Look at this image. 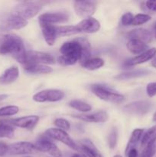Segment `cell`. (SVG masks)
<instances>
[{
	"label": "cell",
	"instance_id": "1",
	"mask_svg": "<svg viewBox=\"0 0 156 157\" xmlns=\"http://www.w3.org/2000/svg\"><path fill=\"white\" fill-rule=\"evenodd\" d=\"M0 54L12 55L18 62L24 65L27 51L21 37L15 34H7L0 37Z\"/></svg>",
	"mask_w": 156,
	"mask_h": 157
},
{
	"label": "cell",
	"instance_id": "2",
	"mask_svg": "<svg viewBox=\"0 0 156 157\" xmlns=\"http://www.w3.org/2000/svg\"><path fill=\"white\" fill-rule=\"evenodd\" d=\"M61 56L58 61L62 65H73L79 61L81 54V47L76 40L66 41L60 48Z\"/></svg>",
	"mask_w": 156,
	"mask_h": 157
},
{
	"label": "cell",
	"instance_id": "3",
	"mask_svg": "<svg viewBox=\"0 0 156 157\" xmlns=\"http://www.w3.org/2000/svg\"><path fill=\"white\" fill-rule=\"evenodd\" d=\"M42 9V5L38 2L24 1L17 4L12 9L11 14L27 20L34 18Z\"/></svg>",
	"mask_w": 156,
	"mask_h": 157
},
{
	"label": "cell",
	"instance_id": "4",
	"mask_svg": "<svg viewBox=\"0 0 156 157\" xmlns=\"http://www.w3.org/2000/svg\"><path fill=\"white\" fill-rule=\"evenodd\" d=\"M90 90L92 93L97 98L107 102L113 104H122L125 101V97L123 95L102 84H92L90 86Z\"/></svg>",
	"mask_w": 156,
	"mask_h": 157
},
{
	"label": "cell",
	"instance_id": "5",
	"mask_svg": "<svg viewBox=\"0 0 156 157\" xmlns=\"http://www.w3.org/2000/svg\"><path fill=\"white\" fill-rule=\"evenodd\" d=\"M44 134L51 140L60 141L72 150L80 151V147L78 144L64 130H60L58 128H49L46 130Z\"/></svg>",
	"mask_w": 156,
	"mask_h": 157
},
{
	"label": "cell",
	"instance_id": "6",
	"mask_svg": "<svg viewBox=\"0 0 156 157\" xmlns=\"http://www.w3.org/2000/svg\"><path fill=\"white\" fill-rule=\"evenodd\" d=\"M35 146L38 152L47 153L51 157H62V153L59 148L52 142L51 139L45 134L35 142Z\"/></svg>",
	"mask_w": 156,
	"mask_h": 157
},
{
	"label": "cell",
	"instance_id": "7",
	"mask_svg": "<svg viewBox=\"0 0 156 157\" xmlns=\"http://www.w3.org/2000/svg\"><path fill=\"white\" fill-rule=\"evenodd\" d=\"M64 93L57 89H47L38 92L33 96V101L38 103L58 102L64 99Z\"/></svg>",
	"mask_w": 156,
	"mask_h": 157
},
{
	"label": "cell",
	"instance_id": "8",
	"mask_svg": "<svg viewBox=\"0 0 156 157\" xmlns=\"http://www.w3.org/2000/svg\"><path fill=\"white\" fill-rule=\"evenodd\" d=\"M55 63L54 57L45 52L28 51L26 54L25 64H53ZM24 64V65H25Z\"/></svg>",
	"mask_w": 156,
	"mask_h": 157
},
{
	"label": "cell",
	"instance_id": "9",
	"mask_svg": "<svg viewBox=\"0 0 156 157\" xmlns=\"http://www.w3.org/2000/svg\"><path fill=\"white\" fill-rule=\"evenodd\" d=\"M38 150L35 148V144L30 142L21 141V142L14 143L9 146L8 154L9 155H30L35 154Z\"/></svg>",
	"mask_w": 156,
	"mask_h": 157
},
{
	"label": "cell",
	"instance_id": "10",
	"mask_svg": "<svg viewBox=\"0 0 156 157\" xmlns=\"http://www.w3.org/2000/svg\"><path fill=\"white\" fill-rule=\"evenodd\" d=\"M152 104L148 101H139L130 103L124 107V110L127 113L136 116H143L150 111Z\"/></svg>",
	"mask_w": 156,
	"mask_h": 157
},
{
	"label": "cell",
	"instance_id": "11",
	"mask_svg": "<svg viewBox=\"0 0 156 157\" xmlns=\"http://www.w3.org/2000/svg\"><path fill=\"white\" fill-rule=\"evenodd\" d=\"M73 9L78 16L87 18L92 17L96 9V5L93 1H75Z\"/></svg>",
	"mask_w": 156,
	"mask_h": 157
},
{
	"label": "cell",
	"instance_id": "12",
	"mask_svg": "<svg viewBox=\"0 0 156 157\" xmlns=\"http://www.w3.org/2000/svg\"><path fill=\"white\" fill-rule=\"evenodd\" d=\"M28 25L27 20L21 18L17 15L10 14L5 18L2 22L0 24V29L2 31L18 30L23 29Z\"/></svg>",
	"mask_w": 156,
	"mask_h": 157
},
{
	"label": "cell",
	"instance_id": "13",
	"mask_svg": "<svg viewBox=\"0 0 156 157\" xmlns=\"http://www.w3.org/2000/svg\"><path fill=\"white\" fill-rule=\"evenodd\" d=\"M39 121V117L37 115H30V116L21 117L15 118L7 121L10 125L20 127L22 129H26L28 130H32Z\"/></svg>",
	"mask_w": 156,
	"mask_h": 157
},
{
	"label": "cell",
	"instance_id": "14",
	"mask_svg": "<svg viewBox=\"0 0 156 157\" xmlns=\"http://www.w3.org/2000/svg\"><path fill=\"white\" fill-rule=\"evenodd\" d=\"M69 15L65 12H47L41 14L39 16V24H50L55 23H63L68 20Z\"/></svg>",
	"mask_w": 156,
	"mask_h": 157
},
{
	"label": "cell",
	"instance_id": "15",
	"mask_svg": "<svg viewBox=\"0 0 156 157\" xmlns=\"http://www.w3.org/2000/svg\"><path fill=\"white\" fill-rule=\"evenodd\" d=\"M155 56L156 48H151L143 53L140 54L136 57H133L132 58H130L129 60L125 61V65L126 67H132V66L138 65V64H143V63L147 62L150 60H152Z\"/></svg>",
	"mask_w": 156,
	"mask_h": 157
},
{
	"label": "cell",
	"instance_id": "16",
	"mask_svg": "<svg viewBox=\"0 0 156 157\" xmlns=\"http://www.w3.org/2000/svg\"><path fill=\"white\" fill-rule=\"evenodd\" d=\"M76 27L79 29L80 32L91 34L97 32L99 30L100 23L96 18L90 17V18H84L76 25Z\"/></svg>",
	"mask_w": 156,
	"mask_h": 157
},
{
	"label": "cell",
	"instance_id": "17",
	"mask_svg": "<svg viewBox=\"0 0 156 157\" xmlns=\"http://www.w3.org/2000/svg\"><path fill=\"white\" fill-rule=\"evenodd\" d=\"M73 117L76 119L89 123H105L109 119L108 113L103 110H100L91 114H73Z\"/></svg>",
	"mask_w": 156,
	"mask_h": 157
},
{
	"label": "cell",
	"instance_id": "18",
	"mask_svg": "<svg viewBox=\"0 0 156 157\" xmlns=\"http://www.w3.org/2000/svg\"><path fill=\"white\" fill-rule=\"evenodd\" d=\"M128 39H136L148 44L152 41V34L150 31L145 29H136L130 31L127 34Z\"/></svg>",
	"mask_w": 156,
	"mask_h": 157
},
{
	"label": "cell",
	"instance_id": "19",
	"mask_svg": "<svg viewBox=\"0 0 156 157\" xmlns=\"http://www.w3.org/2000/svg\"><path fill=\"white\" fill-rule=\"evenodd\" d=\"M41 32L46 43L48 45L53 46L57 38V26L50 24H40Z\"/></svg>",
	"mask_w": 156,
	"mask_h": 157
},
{
	"label": "cell",
	"instance_id": "20",
	"mask_svg": "<svg viewBox=\"0 0 156 157\" xmlns=\"http://www.w3.org/2000/svg\"><path fill=\"white\" fill-rule=\"evenodd\" d=\"M78 146L80 147V151L82 153L90 154L94 157H102L100 152L90 140L84 139L80 140Z\"/></svg>",
	"mask_w": 156,
	"mask_h": 157
},
{
	"label": "cell",
	"instance_id": "21",
	"mask_svg": "<svg viewBox=\"0 0 156 157\" xmlns=\"http://www.w3.org/2000/svg\"><path fill=\"white\" fill-rule=\"evenodd\" d=\"M76 41L80 44L81 47V54L80 57L79 62L80 64H83L84 62L88 61L91 58V46L90 41L86 38H76Z\"/></svg>",
	"mask_w": 156,
	"mask_h": 157
},
{
	"label": "cell",
	"instance_id": "22",
	"mask_svg": "<svg viewBox=\"0 0 156 157\" xmlns=\"http://www.w3.org/2000/svg\"><path fill=\"white\" fill-rule=\"evenodd\" d=\"M19 77V69L15 66L6 69L0 76V84H9L15 82Z\"/></svg>",
	"mask_w": 156,
	"mask_h": 157
},
{
	"label": "cell",
	"instance_id": "23",
	"mask_svg": "<svg viewBox=\"0 0 156 157\" xmlns=\"http://www.w3.org/2000/svg\"><path fill=\"white\" fill-rule=\"evenodd\" d=\"M156 144V125L153 126L143 133L141 139V147L142 149L151 147Z\"/></svg>",
	"mask_w": 156,
	"mask_h": 157
},
{
	"label": "cell",
	"instance_id": "24",
	"mask_svg": "<svg viewBox=\"0 0 156 157\" xmlns=\"http://www.w3.org/2000/svg\"><path fill=\"white\" fill-rule=\"evenodd\" d=\"M127 49L134 55H140L148 49V45L139 40L128 39L126 44Z\"/></svg>",
	"mask_w": 156,
	"mask_h": 157
},
{
	"label": "cell",
	"instance_id": "25",
	"mask_svg": "<svg viewBox=\"0 0 156 157\" xmlns=\"http://www.w3.org/2000/svg\"><path fill=\"white\" fill-rule=\"evenodd\" d=\"M149 71L140 69V70H135L131 71L123 72V73L119 74L117 76L115 77V78H116V80H120V81H125V80L141 78V77H144L145 76V75H149Z\"/></svg>",
	"mask_w": 156,
	"mask_h": 157
},
{
	"label": "cell",
	"instance_id": "26",
	"mask_svg": "<svg viewBox=\"0 0 156 157\" xmlns=\"http://www.w3.org/2000/svg\"><path fill=\"white\" fill-rule=\"evenodd\" d=\"M143 133H144L143 129L136 128L133 130L131 136H130L129 138V140H128V144H127L126 148H125V154H126L130 150H132V149L136 148L137 145L139 144V141H140L141 139H142Z\"/></svg>",
	"mask_w": 156,
	"mask_h": 157
},
{
	"label": "cell",
	"instance_id": "27",
	"mask_svg": "<svg viewBox=\"0 0 156 157\" xmlns=\"http://www.w3.org/2000/svg\"><path fill=\"white\" fill-rule=\"evenodd\" d=\"M24 70L30 74H50L53 71L52 67L44 64H25L24 65Z\"/></svg>",
	"mask_w": 156,
	"mask_h": 157
},
{
	"label": "cell",
	"instance_id": "28",
	"mask_svg": "<svg viewBox=\"0 0 156 157\" xmlns=\"http://www.w3.org/2000/svg\"><path fill=\"white\" fill-rule=\"evenodd\" d=\"M80 33L76 25H63L57 26V36L64 37L70 36Z\"/></svg>",
	"mask_w": 156,
	"mask_h": 157
},
{
	"label": "cell",
	"instance_id": "29",
	"mask_svg": "<svg viewBox=\"0 0 156 157\" xmlns=\"http://www.w3.org/2000/svg\"><path fill=\"white\" fill-rule=\"evenodd\" d=\"M81 65L87 70L95 71L104 65V61L100 58H91Z\"/></svg>",
	"mask_w": 156,
	"mask_h": 157
},
{
	"label": "cell",
	"instance_id": "30",
	"mask_svg": "<svg viewBox=\"0 0 156 157\" xmlns=\"http://www.w3.org/2000/svg\"><path fill=\"white\" fill-rule=\"evenodd\" d=\"M68 105L73 109L82 113H87L92 110V107L90 104L80 100H73L69 102Z\"/></svg>",
	"mask_w": 156,
	"mask_h": 157
},
{
	"label": "cell",
	"instance_id": "31",
	"mask_svg": "<svg viewBox=\"0 0 156 157\" xmlns=\"http://www.w3.org/2000/svg\"><path fill=\"white\" fill-rule=\"evenodd\" d=\"M15 135L14 128L8 123L0 122V138L12 139Z\"/></svg>",
	"mask_w": 156,
	"mask_h": 157
},
{
	"label": "cell",
	"instance_id": "32",
	"mask_svg": "<svg viewBox=\"0 0 156 157\" xmlns=\"http://www.w3.org/2000/svg\"><path fill=\"white\" fill-rule=\"evenodd\" d=\"M19 108L15 105L6 106L0 108V117H12L17 114Z\"/></svg>",
	"mask_w": 156,
	"mask_h": 157
},
{
	"label": "cell",
	"instance_id": "33",
	"mask_svg": "<svg viewBox=\"0 0 156 157\" xmlns=\"http://www.w3.org/2000/svg\"><path fill=\"white\" fill-rule=\"evenodd\" d=\"M151 18V17L148 14H143V13H139L137 14L134 16L133 18V21L132 25L134 26H138V25H142L145 24V23L148 22V21H150Z\"/></svg>",
	"mask_w": 156,
	"mask_h": 157
},
{
	"label": "cell",
	"instance_id": "34",
	"mask_svg": "<svg viewBox=\"0 0 156 157\" xmlns=\"http://www.w3.org/2000/svg\"><path fill=\"white\" fill-rule=\"evenodd\" d=\"M54 124L57 127V128L60 130H64V131H68L70 129V124L67 120L64 118H57L54 121Z\"/></svg>",
	"mask_w": 156,
	"mask_h": 157
},
{
	"label": "cell",
	"instance_id": "35",
	"mask_svg": "<svg viewBox=\"0 0 156 157\" xmlns=\"http://www.w3.org/2000/svg\"><path fill=\"white\" fill-rule=\"evenodd\" d=\"M117 140H118V134H117V130L115 128L110 132V135L108 136V144L109 147L110 149H114L116 147V144H117Z\"/></svg>",
	"mask_w": 156,
	"mask_h": 157
},
{
	"label": "cell",
	"instance_id": "36",
	"mask_svg": "<svg viewBox=\"0 0 156 157\" xmlns=\"http://www.w3.org/2000/svg\"><path fill=\"white\" fill-rule=\"evenodd\" d=\"M133 18H134V15L131 12H126V13H125L121 17V25H132L133 21Z\"/></svg>",
	"mask_w": 156,
	"mask_h": 157
},
{
	"label": "cell",
	"instance_id": "37",
	"mask_svg": "<svg viewBox=\"0 0 156 157\" xmlns=\"http://www.w3.org/2000/svg\"><path fill=\"white\" fill-rule=\"evenodd\" d=\"M146 93L149 98L156 96V82H151L147 84Z\"/></svg>",
	"mask_w": 156,
	"mask_h": 157
},
{
	"label": "cell",
	"instance_id": "38",
	"mask_svg": "<svg viewBox=\"0 0 156 157\" xmlns=\"http://www.w3.org/2000/svg\"><path fill=\"white\" fill-rule=\"evenodd\" d=\"M145 5L148 10L156 12V1H154H154H151V0L146 1L145 2Z\"/></svg>",
	"mask_w": 156,
	"mask_h": 157
},
{
	"label": "cell",
	"instance_id": "39",
	"mask_svg": "<svg viewBox=\"0 0 156 157\" xmlns=\"http://www.w3.org/2000/svg\"><path fill=\"white\" fill-rule=\"evenodd\" d=\"M9 150V146L3 142H0V156L7 154Z\"/></svg>",
	"mask_w": 156,
	"mask_h": 157
},
{
	"label": "cell",
	"instance_id": "40",
	"mask_svg": "<svg viewBox=\"0 0 156 157\" xmlns=\"http://www.w3.org/2000/svg\"><path fill=\"white\" fill-rule=\"evenodd\" d=\"M125 156L127 157H139V152L136 148L132 149L125 154Z\"/></svg>",
	"mask_w": 156,
	"mask_h": 157
},
{
	"label": "cell",
	"instance_id": "41",
	"mask_svg": "<svg viewBox=\"0 0 156 157\" xmlns=\"http://www.w3.org/2000/svg\"><path fill=\"white\" fill-rule=\"evenodd\" d=\"M151 66H152L153 67H154V68H156V56L154 57V58H153L152 60H151Z\"/></svg>",
	"mask_w": 156,
	"mask_h": 157
},
{
	"label": "cell",
	"instance_id": "42",
	"mask_svg": "<svg viewBox=\"0 0 156 157\" xmlns=\"http://www.w3.org/2000/svg\"><path fill=\"white\" fill-rule=\"evenodd\" d=\"M8 97H9L8 94H0V101H4V100H6Z\"/></svg>",
	"mask_w": 156,
	"mask_h": 157
},
{
	"label": "cell",
	"instance_id": "43",
	"mask_svg": "<svg viewBox=\"0 0 156 157\" xmlns=\"http://www.w3.org/2000/svg\"><path fill=\"white\" fill-rule=\"evenodd\" d=\"M153 32H154V38H156V21L154 23V25H153Z\"/></svg>",
	"mask_w": 156,
	"mask_h": 157
},
{
	"label": "cell",
	"instance_id": "44",
	"mask_svg": "<svg viewBox=\"0 0 156 157\" xmlns=\"http://www.w3.org/2000/svg\"><path fill=\"white\" fill-rule=\"evenodd\" d=\"M71 157H84V155H83V154H79V153H75V154H73Z\"/></svg>",
	"mask_w": 156,
	"mask_h": 157
},
{
	"label": "cell",
	"instance_id": "45",
	"mask_svg": "<svg viewBox=\"0 0 156 157\" xmlns=\"http://www.w3.org/2000/svg\"><path fill=\"white\" fill-rule=\"evenodd\" d=\"M152 121H154V122H156V112L154 113V115H153V117H152Z\"/></svg>",
	"mask_w": 156,
	"mask_h": 157
},
{
	"label": "cell",
	"instance_id": "46",
	"mask_svg": "<svg viewBox=\"0 0 156 157\" xmlns=\"http://www.w3.org/2000/svg\"><path fill=\"white\" fill-rule=\"evenodd\" d=\"M82 154L84 155V157H94V156H91V155H90V154H84V153H82Z\"/></svg>",
	"mask_w": 156,
	"mask_h": 157
},
{
	"label": "cell",
	"instance_id": "47",
	"mask_svg": "<svg viewBox=\"0 0 156 157\" xmlns=\"http://www.w3.org/2000/svg\"><path fill=\"white\" fill-rule=\"evenodd\" d=\"M113 157H122V156H120V155H115Z\"/></svg>",
	"mask_w": 156,
	"mask_h": 157
},
{
	"label": "cell",
	"instance_id": "48",
	"mask_svg": "<svg viewBox=\"0 0 156 157\" xmlns=\"http://www.w3.org/2000/svg\"><path fill=\"white\" fill-rule=\"evenodd\" d=\"M139 157H145V156H140Z\"/></svg>",
	"mask_w": 156,
	"mask_h": 157
},
{
	"label": "cell",
	"instance_id": "49",
	"mask_svg": "<svg viewBox=\"0 0 156 157\" xmlns=\"http://www.w3.org/2000/svg\"><path fill=\"white\" fill-rule=\"evenodd\" d=\"M26 157H32V156H26Z\"/></svg>",
	"mask_w": 156,
	"mask_h": 157
}]
</instances>
